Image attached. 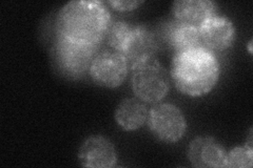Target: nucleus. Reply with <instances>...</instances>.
<instances>
[{"label":"nucleus","mask_w":253,"mask_h":168,"mask_svg":"<svg viewBox=\"0 0 253 168\" xmlns=\"http://www.w3.org/2000/svg\"><path fill=\"white\" fill-rule=\"evenodd\" d=\"M203 46L210 51L221 52L230 47L235 40L232 20L225 15L214 14L199 27Z\"/></svg>","instance_id":"6e6552de"},{"label":"nucleus","mask_w":253,"mask_h":168,"mask_svg":"<svg viewBox=\"0 0 253 168\" xmlns=\"http://www.w3.org/2000/svg\"><path fill=\"white\" fill-rule=\"evenodd\" d=\"M131 86L136 98L145 103H160L170 90L169 73L157 58L142 61L130 68Z\"/></svg>","instance_id":"7ed1b4c3"},{"label":"nucleus","mask_w":253,"mask_h":168,"mask_svg":"<svg viewBox=\"0 0 253 168\" xmlns=\"http://www.w3.org/2000/svg\"><path fill=\"white\" fill-rule=\"evenodd\" d=\"M130 71L128 60L116 51L99 52L93 59L89 74L93 81L107 89L121 86Z\"/></svg>","instance_id":"423d86ee"},{"label":"nucleus","mask_w":253,"mask_h":168,"mask_svg":"<svg viewBox=\"0 0 253 168\" xmlns=\"http://www.w3.org/2000/svg\"><path fill=\"white\" fill-rule=\"evenodd\" d=\"M142 2L144 1H141V0H109L108 1V3L112 6L114 10L121 12L135 10Z\"/></svg>","instance_id":"dca6fc26"},{"label":"nucleus","mask_w":253,"mask_h":168,"mask_svg":"<svg viewBox=\"0 0 253 168\" xmlns=\"http://www.w3.org/2000/svg\"><path fill=\"white\" fill-rule=\"evenodd\" d=\"M165 39L176 52L187 51L202 46L199 27L174 19L166 26Z\"/></svg>","instance_id":"ddd939ff"},{"label":"nucleus","mask_w":253,"mask_h":168,"mask_svg":"<svg viewBox=\"0 0 253 168\" xmlns=\"http://www.w3.org/2000/svg\"><path fill=\"white\" fill-rule=\"evenodd\" d=\"M220 66L214 52L205 46L176 52L171 61L170 76L176 89L189 97H202L214 89Z\"/></svg>","instance_id":"f03ea898"},{"label":"nucleus","mask_w":253,"mask_h":168,"mask_svg":"<svg viewBox=\"0 0 253 168\" xmlns=\"http://www.w3.org/2000/svg\"><path fill=\"white\" fill-rule=\"evenodd\" d=\"M187 156L194 167L219 168L225 167L227 150L215 138L199 135L190 142Z\"/></svg>","instance_id":"9d476101"},{"label":"nucleus","mask_w":253,"mask_h":168,"mask_svg":"<svg viewBox=\"0 0 253 168\" xmlns=\"http://www.w3.org/2000/svg\"><path fill=\"white\" fill-rule=\"evenodd\" d=\"M216 3L211 0H176L172 4L174 18L195 27L216 14Z\"/></svg>","instance_id":"9b49d317"},{"label":"nucleus","mask_w":253,"mask_h":168,"mask_svg":"<svg viewBox=\"0 0 253 168\" xmlns=\"http://www.w3.org/2000/svg\"><path fill=\"white\" fill-rule=\"evenodd\" d=\"M99 46L83 45L55 38L53 56L59 71L70 79H79L89 71Z\"/></svg>","instance_id":"20e7f679"},{"label":"nucleus","mask_w":253,"mask_h":168,"mask_svg":"<svg viewBox=\"0 0 253 168\" xmlns=\"http://www.w3.org/2000/svg\"><path fill=\"white\" fill-rule=\"evenodd\" d=\"M112 15L100 0H72L59 10L55 20L56 38L99 46L112 25Z\"/></svg>","instance_id":"f257e3e1"},{"label":"nucleus","mask_w":253,"mask_h":168,"mask_svg":"<svg viewBox=\"0 0 253 168\" xmlns=\"http://www.w3.org/2000/svg\"><path fill=\"white\" fill-rule=\"evenodd\" d=\"M78 161L83 167L112 168L117 163L116 149L104 135H90L78 149Z\"/></svg>","instance_id":"1a4fd4ad"},{"label":"nucleus","mask_w":253,"mask_h":168,"mask_svg":"<svg viewBox=\"0 0 253 168\" xmlns=\"http://www.w3.org/2000/svg\"><path fill=\"white\" fill-rule=\"evenodd\" d=\"M253 165L252 146H239L228 151L225 167L229 168H250Z\"/></svg>","instance_id":"2eb2a0df"},{"label":"nucleus","mask_w":253,"mask_h":168,"mask_svg":"<svg viewBox=\"0 0 253 168\" xmlns=\"http://www.w3.org/2000/svg\"><path fill=\"white\" fill-rule=\"evenodd\" d=\"M147 123L154 137L165 143L178 142L187 131L184 113L171 103H156L149 110Z\"/></svg>","instance_id":"39448f33"},{"label":"nucleus","mask_w":253,"mask_h":168,"mask_svg":"<svg viewBox=\"0 0 253 168\" xmlns=\"http://www.w3.org/2000/svg\"><path fill=\"white\" fill-rule=\"evenodd\" d=\"M148 114L149 109L144 101L138 98H126L116 106L114 119L123 131L133 132L147 122Z\"/></svg>","instance_id":"f8f14e48"},{"label":"nucleus","mask_w":253,"mask_h":168,"mask_svg":"<svg viewBox=\"0 0 253 168\" xmlns=\"http://www.w3.org/2000/svg\"><path fill=\"white\" fill-rule=\"evenodd\" d=\"M160 44V38L151 28L145 25H135L133 26L130 38L122 54L128 60L131 68L142 61L156 58Z\"/></svg>","instance_id":"0eeeda50"},{"label":"nucleus","mask_w":253,"mask_h":168,"mask_svg":"<svg viewBox=\"0 0 253 168\" xmlns=\"http://www.w3.org/2000/svg\"><path fill=\"white\" fill-rule=\"evenodd\" d=\"M133 26L126 21H116L111 25L107 39L109 45L118 53H123L132 33Z\"/></svg>","instance_id":"4468645a"}]
</instances>
